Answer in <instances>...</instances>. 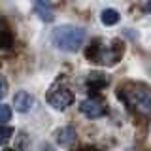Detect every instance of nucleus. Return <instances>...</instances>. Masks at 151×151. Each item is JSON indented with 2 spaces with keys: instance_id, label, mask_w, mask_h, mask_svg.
<instances>
[{
  "instance_id": "obj_9",
  "label": "nucleus",
  "mask_w": 151,
  "mask_h": 151,
  "mask_svg": "<svg viewBox=\"0 0 151 151\" xmlns=\"http://www.w3.org/2000/svg\"><path fill=\"white\" fill-rule=\"evenodd\" d=\"M102 23H104V25H106V27H113V25H117V23H119V13H117L115 12V9H110V8H108V9H104V12H102Z\"/></svg>"
},
{
  "instance_id": "obj_10",
  "label": "nucleus",
  "mask_w": 151,
  "mask_h": 151,
  "mask_svg": "<svg viewBox=\"0 0 151 151\" xmlns=\"http://www.w3.org/2000/svg\"><path fill=\"white\" fill-rule=\"evenodd\" d=\"M13 44V38H12V32L8 30H0V47L2 49H9Z\"/></svg>"
},
{
  "instance_id": "obj_13",
  "label": "nucleus",
  "mask_w": 151,
  "mask_h": 151,
  "mask_svg": "<svg viewBox=\"0 0 151 151\" xmlns=\"http://www.w3.org/2000/svg\"><path fill=\"white\" fill-rule=\"evenodd\" d=\"M6 93H8V83H6L4 78H0V100L6 96Z\"/></svg>"
},
{
  "instance_id": "obj_15",
  "label": "nucleus",
  "mask_w": 151,
  "mask_h": 151,
  "mask_svg": "<svg viewBox=\"0 0 151 151\" xmlns=\"http://www.w3.org/2000/svg\"><path fill=\"white\" fill-rule=\"evenodd\" d=\"M79 151H96V149H93V147H83V149H79Z\"/></svg>"
},
{
  "instance_id": "obj_6",
  "label": "nucleus",
  "mask_w": 151,
  "mask_h": 151,
  "mask_svg": "<svg viewBox=\"0 0 151 151\" xmlns=\"http://www.w3.org/2000/svg\"><path fill=\"white\" fill-rule=\"evenodd\" d=\"M32 104H34V98H32V94H28L27 91H19L15 96H13V108H15L17 111H21V113H27L32 108Z\"/></svg>"
},
{
  "instance_id": "obj_2",
  "label": "nucleus",
  "mask_w": 151,
  "mask_h": 151,
  "mask_svg": "<svg viewBox=\"0 0 151 151\" xmlns=\"http://www.w3.org/2000/svg\"><path fill=\"white\" fill-rule=\"evenodd\" d=\"M53 44L59 47L60 51H74L81 49V45L85 44V30L81 27H74V25H63L57 27L51 36Z\"/></svg>"
},
{
  "instance_id": "obj_17",
  "label": "nucleus",
  "mask_w": 151,
  "mask_h": 151,
  "mask_svg": "<svg viewBox=\"0 0 151 151\" xmlns=\"http://www.w3.org/2000/svg\"><path fill=\"white\" fill-rule=\"evenodd\" d=\"M125 151H134V149H125Z\"/></svg>"
},
{
  "instance_id": "obj_5",
  "label": "nucleus",
  "mask_w": 151,
  "mask_h": 151,
  "mask_svg": "<svg viewBox=\"0 0 151 151\" xmlns=\"http://www.w3.org/2000/svg\"><path fill=\"white\" fill-rule=\"evenodd\" d=\"M108 83H110V78L102 72H91L89 78H87V87H89V91H93V93L102 91L104 87H108Z\"/></svg>"
},
{
  "instance_id": "obj_14",
  "label": "nucleus",
  "mask_w": 151,
  "mask_h": 151,
  "mask_svg": "<svg viewBox=\"0 0 151 151\" xmlns=\"http://www.w3.org/2000/svg\"><path fill=\"white\" fill-rule=\"evenodd\" d=\"M40 151H55V147H51L49 144H44V145H42V149H40Z\"/></svg>"
},
{
  "instance_id": "obj_12",
  "label": "nucleus",
  "mask_w": 151,
  "mask_h": 151,
  "mask_svg": "<svg viewBox=\"0 0 151 151\" xmlns=\"http://www.w3.org/2000/svg\"><path fill=\"white\" fill-rule=\"evenodd\" d=\"M12 119V110L9 106H0V123H8Z\"/></svg>"
},
{
  "instance_id": "obj_3",
  "label": "nucleus",
  "mask_w": 151,
  "mask_h": 151,
  "mask_svg": "<svg viewBox=\"0 0 151 151\" xmlns=\"http://www.w3.org/2000/svg\"><path fill=\"white\" fill-rule=\"evenodd\" d=\"M47 102H49V106H53L55 110H66L68 106H72L74 102V94L70 89L66 87H57L53 89L49 94H47Z\"/></svg>"
},
{
  "instance_id": "obj_7",
  "label": "nucleus",
  "mask_w": 151,
  "mask_h": 151,
  "mask_svg": "<svg viewBox=\"0 0 151 151\" xmlns=\"http://www.w3.org/2000/svg\"><path fill=\"white\" fill-rule=\"evenodd\" d=\"M34 2V12L40 15V19H44L45 23H51L55 19L53 15V6L49 0H32Z\"/></svg>"
},
{
  "instance_id": "obj_4",
  "label": "nucleus",
  "mask_w": 151,
  "mask_h": 151,
  "mask_svg": "<svg viewBox=\"0 0 151 151\" xmlns=\"http://www.w3.org/2000/svg\"><path fill=\"white\" fill-rule=\"evenodd\" d=\"M79 111L85 117H89V119H98V117H102L106 113V104H104L102 98L91 96V98H87V100H83L79 104Z\"/></svg>"
},
{
  "instance_id": "obj_16",
  "label": "nucleus",
  "mask_w": 151,
  "mask_h": 151,
  "mask_svg": "<svg viewBox=\"0 0 151 151\" xmlns=\"http://www.w3.org/2000/svg\"><path fill=\"white\" fill-rule=\"evenodd\" d=\"M4 151H13V149H4Z\"/></svg>"
},
{
  "instance_id": "obj_11",
  "label": "nucleus",
  "mask_w": 151,
  "mask_h": 151,
  "mask_svg": "<svg viewBox=\"0 0 151 151\" xmlns=\"http://www.w3.org/2000/svg\"><path fill=\"white\" fill-rule=\"evenodd\" d=\"M12 136H13V129H12V127H0V145L8 144Z\"/></svg>"
},
{
  "instance_id": "obj_8",
  "label": "nucleus",
  "mask_w": 151,
  "mask_h": 151,
  "mask_svg": "<svg viewBox=\"0 0 151 151\" xmlns=\"http://www.w3.org/2000/svg\"><path fill=\"white\" fill-rule=\"evenodd\" d=\"M76 138H78V134H76V130L72 127H64V129H60L57 132V142H59L60 145H64V147L76 144Z\"/></svg>"
},
{
  "instance_id": "obj_1",
  "label": "nucleus",
  "mask_w": 151,
  "mask_h": 151,
  "mask_svg": "<svg viewBox=\"0 0 151 151\" xmlns=\"http://www.w3.org/2000/svg\"><path fill=\"white\" fill-rule=\"evenodd\" d=\"M117 96L132 113L142 117H151V87L145 83L129 81L117 89Z\"/></svg>"
}]
</instances>
